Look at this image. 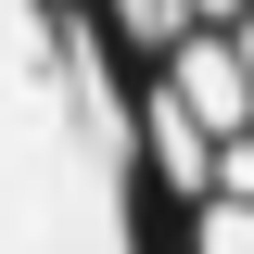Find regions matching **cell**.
<instances>
[{"label": "cell", "mask_w": 254, "mask_h": 254, "mask_svg": "<svg viewBox=\"0 0 254 254\" xmlns=\"http://www.w3.org/2000/svg\"><path fill=\"white\" fill-rule=\"evenodd\" d=\"M0 254H178L102 0H0Z\"/></svg>", "instance_id": "cell-1"}]
</instances>
